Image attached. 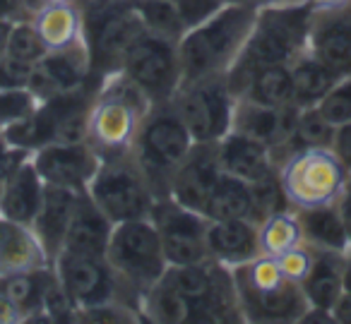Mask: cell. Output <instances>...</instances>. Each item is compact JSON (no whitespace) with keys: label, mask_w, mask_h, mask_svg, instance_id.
<instances>
[{"label":"cell","mask_w":351,"mask_h":324,"mask_svg":"<svg viewBox=\"0 0 351 324\" xmlns=\"http://www.w3.org/2000/svg\"><path fill=\"white\" fill-rule=\"evenodd\" d=\"M258 10L239 3H224L210 17L193 25L178 41L183 82L205 77H226L239 60Z\"/></svg>","instance_id":"2"},{"label":"cell","mask_w":351,"mask_h":324,"mask_svg":"<svg viewBox=\"0 0 351 324\" xmlns=\"http://www.w3.org/2000/svg\"><path fill=\"white\" fill-rule=\"evenodd\" d=\"M161 238V247L171 266L200 264L210 260L207 250V219L183 207L173 197H161L149 212Z\"/></svg>","instance_id":"12"},{"label":"cell","mask_w":351,"mask_h":324,"mask_svg":"<svg viewBox=\"0 0 351 324\" xmlns=\"http://www.w3.org/2000/svg\"><path fill=\"white\" fill-rule=\"evenodd\" d=\"M8 32H10V22H3V20H0V55L5 53V46H8Z\"/></svg>","instance_id":"50"},{"label":"cell","mask_w":351,"mask_h":324,"mask_svg":"<svg viewBox=\"0 0 351 324\" xmlns=\"http://www.w3.org/2000/svg\"><path fill=\"white\" fill-rule=\"evenodd\" d=\"M250 195H253V221L260 223L265 216L274 212H282V209H291L284 197V190L279 185V175L272 173L267 178L258 180V183H250Z\"/></svg>","instance_id":"37"},{"label":"cell","mask_w":351,"mask_h":324,"mask_svg":"<svg viewBox=\"0 0 351 324\" xmlns=\"http://www.w3.org/2000/svg\"><path fill=\"white\" fill-rule=\"evenodd\" d=\"M296 106H265V103L250 101V99H239L231 130L269 147L279 169L282 161L291 154L289 142H291L293 125H296Z\"/></svg>","instance_id":"15"},{"label":"cell","mask_w":351,"mask_h":324,"mask_svg":"<svg viewBox=\"0 0 351 324\" xmlns=\"http://www.w3.org/2000/svg\"><path fill=\"white\" fill-rule=\"evenodd\" d=\"M176 3L181 8L183 20H186L188 29H191L193 25H197V22H202L205 17H210L219 5H224L226 0H176Z\"/></svg>","instance_id":"42"},{"label":"cell","mask_w":351,"mask_h":324,"mask_svg":"<svg viewBox=\"0 0 351 324\" xmlns=\"http://www.w3.org/2000/svg\"><path fill=\"white\" fill-rule=\"evenodd\" d=\"M337 127H332L325 118L317 113V108H298L293 135L289 142V151L303 149V147H332Z\"/></svg>","instance_id":"34"},{"label":"cell","mask_w":351,"mask_h":324,"mask_svg":"<svg viewBox=\"0 0 351 324\" xmlns=\"http://www.w3.org/2000/svg\"><path fill=\"white\" fill-rule=\"evenodd\" d=\"M207 250L210 260L234 266L245 264L260 255L258 223L250 219H219L207 223Z\"/></svg>","instance_id":"21"},{"label":"cell","mask_w":351,"mask_h":324,"mask_svg":"<svg viewBox=\"0 0 351 324\" xmlns=\"http://www.w3.org/2000/svg\"><path fill=\"white\" fill-rule=\"evenodd\" d=\"M27 156H29V151L17 149V147L8 145V142L0 137V192H3V188H5V183L12 175V171H15L17 166L27 159Z\"/></svg>","instance_id":"43"},{"label":"cell","mask_w":351,"mask_h":324,"mask_svg":"<svg viewBox=\"0 0 351 324\" xmlns=\"http://www.w3.org/2000/svg\"><path fill=\"white\" fill-rule=\"evenodd\" d=\"M221 175H224V169L217 154V142H195L176 171L169 197L205 216V207L215 188L219 185Z\"/></svg>","instance_id":"16"},{"label":"cell","mask_w":351,"mask_h":324,"mask_svg":"<svg viewBox=\"0 0 351 324\" xmlns=\"http://www.w3.org/2000/svg\"><path fill=\"white\" fill-rule=\"evenodd\" d=\"M44 190H46L44 180L36 173L32 159L27 156L12 171L5 188L0 192V216L32 226V221H34L36 212L41 207V199H44Z\"/></svg>","instance_id":"25"},{"label":"cell","mask_w":351,"mask_h":324,"mask_svg":"<svg viewBox=\"0 0 351 324\" xmlns=\"http://www.w3.org/2000/svg\"><path fill=\"white\" fill-rule=\"evenodd\" d=\"M301 242H303V231H301V221H298L296 209L274 212L258 223L260 255L279 257L291 250V247L301 245Z\"/></svg>","instance_id":"30"},{"label":"cell","mask_w":351,"mask_h":324,"mask_svg":"<svg viewBox=\"0 0 351 324\" xmlns=\"http://www.w3.org/2000/svg\"><path fill=\"white\" fill-rule=\"evenodd\" d=\"M106 262L116 276L118 300L140 314V298L169 269L161 238L149 216L113 223ZM142 319V317H140Z\"/></svg>","instance_id":"3"},{"label":"cell","mask_w":351,"mask_h":324,"mask_svg":"<svg viewBox=\"0 0 351 324\" xmlns=\"http://www.w3.org/2000/svg\"><path fill=\"white\" fill-rule=\"evenodd\" d=\"M344 290L351 293V247L346 250V260H344Z\"/></svg>","instance_id":"49"},{"label":"cell","mask_w":351,"mask_h":324,"mask_svg":"<svg viewBox=\"0 0 351 324\" xmlns=\"http://www.w3.org/2000/svg\"><path fill=\"white\" fill-rule=\"evenodd\" d=\"M226 3H239V5H248L253 10H263L269 5H284V3H298V0H226Z\"/></svg>","instance_id":"48"},{"label":"cell","mask_w":351,"mask_h":324,"mask_svg":"<svg viewBox=\"0 0 351 324\" xmlns=\"http://www.w3.org/2000/svg\"><path fill=\"white\" fill-rule=\"evenodd\" d=\"M349 169L332 147H303L282 161L277 175L291 209L337 202Z\"/></svg>","instance_id":"8"},{"label":"cell","mask_w":351,"mask_h":324,"mask_svg":"<svg viewBox=\"0 0 351 324\" xmlns=\"http://www.w3.org/2000/svg\"><path fill=\"white\" fill-rule=\"evenodd\" d=\"M12 322H22V317L15 305H12V300L8 298L5 288H3V281H0V324H12Z\"/></svg>","instance_id":"46"},{"label":"cell","mask_w":351,"mask_h":324,"mask_svg":"<svg viewBox=\"0 0 351 324\" xmlns=\"http://www.w3.org/2000/svg\"><path fill=\"white\" fill-rule=\"evenodd\" d=\"M149 108V99L125 75H108L99 82L94 94L84 142L97 151L99 159L128 154Z\"/></svg>","instance_id":"4"},{"label":"cell","mask_w":351,"mask_h":324,"mask_svg":"<svg viewBox=\"0 0 351 324\" xmlns=\"http://www.w3.org/2000/svg\"><path fill=\"white\" fill-rule=\"evenodd\" d=\"M337 207H339L341 221H344L346 238H349V247H351V169H349V173H346L344 185H341L339 197H337Z\"/></svg>","instance_id":"45"},{"label":"cell","mask_w":351,"mask_h":324,"mask_svg":"<svg viewBox=\"0 0 351 324\" xmlns=\"http://www.w3.org/2000/svg\"><path fill=\"white\" fill-rule=\"evenodd\" d=\"M239 99H250V101L265 103V106H293L291 73H289V68L260 70Z\"/></svg>","instance_id":"33"},{"label":"cell","mask_w":351,"mask_h":324,"mask_svg":"<svg viewBox=\"0 0 351 324\" xmlns=\"http://www.w3.org/2000/svg\"><path fill=\"white\" fill-rule=\"evenodd\" d=\"M311 20L313 10L303 0L258 10L253 32H250L239 60L226 75L236 99L245 92L248 82L260 70L291 68L306 53L308 36H311Z\"/></svg>","instance_id":"1"},{"label":"cell","mask_w":351,"mask_h":324,"mask_svg":"<svg viewBox=\"0 0 351 324\" xmlns=\"http://www.w3.org/2000/svg\"><path fill=\"white\" fill-rule=\"evenodd\" d=\"M313 12L315 10H335V8H346L351 5V0H303Z\"/></svg>","instance_id":"47"},{"label":"cell","mask_w":351,"mask_h":324,"mask_svg":"<svg viewBox=\"0 0 351 324\" xmlns=\"http://www.w3.org/2000/svg\"><path fill=\"white\" fill-rule=\"evenodd\" d=\"M291 73V103L296 108H313L320 103V99L330 92L337 77L311 53H303L296 63L289 68Z\"/></svg>","instance_id":"29"},{"label":"cell","mask_w":351,"mask_h":324,"mask_svg":"<svg viewBox=\"0 0 351 324\" xmlns=\"http://www.w3.org/2000/svg\"><path fill=\"white\" fill-rule=\"evenodd\" d=\"M5 53L15 55L20 60H27V63H39L49 51H46L41 36L36 34L34 25L29 22H12L10 32H8V46Z\"/></svg>","instance_id":"35"},{"label":"cell","mask_w":351,"mask_h":324,"mask_svg":"<svg viewBox=\"0 0 351 324\" xmlns=\"http://www.w3.org/2000/svg\"><path fill=\"white\" fill-rule=\"evenodd\" d=\"M193 145L195 140L171 103H156L147 111L130 154L142 169L156 199L171 195L176 171L193 149Z\"/></svg>","instance_id":"6"},{"label":"cell","mask_w":351,"mask_h":324,"mask_svg":"<svg viewBox=\"0 0 351 324\" xmlns=\"http://www.w3.org/2000/svg\"><path fill=\"white\" fill-rule=\"evenodd\" d=\"M315 108L332 127H341L351 123V75L337 79Z\"/></svg>","instance_id":"36"},{"label":"cell","mask_w":351,"mask_h":324,"mask_svg":"<svg viewBox=\"0 0 351 324\" xmlns=\"http://www.w3.org/2000/svg\"><path fill=\"white\" fill-rule=\"evenodd\" d=\"M84 44L94 82L121 73L130 49L147 34L132 0H84Z\"/></svg>","instance_id":"7"},{"label":"cell","mask_w":351,"mask_h":324,"mask_svg":"<svg viewBox=\"0 0 351 324\" xmlns=\"http://www.w3.org/2000/svg\"><path fill=\"white\" fill-rule=\"evenodd\" d=\"M34 65L10 53L0 55V89H29Z\"/></svg>","instance_id":"40"},{"label":"cell","mask_w":351,"mask_h":324,"mask_svg":"<svg viewBox=\"0 0 351 324\" xmlns=\"http://www.w3.org/2000/svg\"><path fill=\"white\" fill-rule=\"evenodd\" d=\"M39 103L29 89H0V132L29 118Z\"/></svg>","instance_id":"38"},{"label":"cell","mask_w":351,"mask_h":324,"mask_svg":"<svg viewBox=\"0 0 351 324\" xmlns=\"http://www.w3.org/2000/svg\"><path fill=\"white\" fill-rule=\"evenodd\" d=\"M121 73L149 99L152 106L171 103L183 84L178 44L147 32L125 55Z\"/></svg>","instance_id":"11"},{"label":"cell","mask_w":351,"mask_h":324,"mask_svg":"<svg viewBox=\"0 0 351 324\" xmlns=\"http://www.w3.org/2000/svg\"><path fill=\"white\" fill-rule=\"evenodd\" d=\"M308 53L337 79L351 75V5L315 10L311 20Z\"/></svg>","instance_id":"18"},{"label":"cell","mask_w":351,"mask_h":324,"mask_svg":"<svg viewBox=\"0 0 351 324\" xmlns=\"http://www.w3.org/2000/svg\"><path fill=\"white\" fill-rule=\"evenodd\" d=\"M44 185L63 188L70 192H87L99 169V154L87 142H53L29 154Z\"/></svg>","instance_id":"14"},{"label":"cell","mask_w":351,"mask_h":324,"mask_svg":"<svg viewBox=\"0 0 351 324\" xmlns=\"http://www.w3.org/2000/svg\"><path fill=\"white\" fill-rule=\"evenodd\" d=\"M243 322H303L311 310L301 284L279 271L274 257L258 255L231 269Z\"/></svg>","instance_id":"5"},{"label":"cell","mask_w":351,"mask_h":324,"mask_svg":"<svg viewBox=\"0 0 351 324\" xmlns=\"http://www.w3.org/2000/svg\"><path fill=\"white\" fill-rule=\"evenodd\" d=\"M60 288L70 298L80 314L99 305L118 300V286L106 257L82 255V252L60 250L51 262Z\"/></svg>","instance_id":"13"},{"label":"cell","mask_w":351,"mask_h":324,"mask_svg":"<svg viewBox=\"0 0 351 324\" xmlns=\"http://www.w3.org/2000/svg\"><path fill=\"white\" fill-rule=\"evenodd\" d=\"M298 221H301L303 242L313 250H332L346 252L349 250V238L341 221V214L337 202L322 204V207L298 209Z\"/></svg>","instance_id":"27"},{"label":"cell","mask_w":351,"mask_h":324,"mask_svg":"<svg viewBox=\"0 0 351 324\" xmlns=\"http://www.w3.org/2000/svg\"><path fill=\"white\" fill-rule=\"evenodd\" d=\"M63 3H84V0H41V5H63Z\"/></svg>","instance_id":"51"},{"label":"cell","mask_w":351,"mask_h":324,"mask_svg":"<svg viewBox=\"0 0 351 324\" xmlns=\"http://www.w3.org/2000/svg\"><path fill=\"white\" fill-rule=\"evenodd\" d=\"M41 8V0H0V20L3 22H29Z\"/></svg>","instance_id":"41"},{"label":"cell","mask_w":351,"mask_h":324,"mask_svg":"<svg viewBox=\"0 0 351 324\" xmlns=\"http://www.w3.org/2000/svg\"><path fill=\"white\" fill-rule=\"evenodd\" d=\"M89 82H94L92 60H89L87 44L80 41L70 49L49 51L39 63H34L29 92L39 101H46V99L84 87Z\"/></svg>","instance_id":"17"},{"label":"cell","mask_w":351,"mask_h":324,"mask_svg":"<svg viewBox=\"0 0 351 324\" xmlns=\"http://www.w3.org/2000/svg\"><path fill=\"white\" fill-rule=\"evenodd\" d=\"M332 149H335V154L339 156L341 161H344L346 169H351V123L337 127L335 142H332Z\"/></svg>","instance_id":"44"},{"label":"cell","mask_w":351,"mask_h":324,"mask_svg":"<svg viewBox=\"0 0 351 324\" xmlns=\"http://www.w3.org/2000/svg\"><path fill=\"white\" fill-rule=\"evenodd\" d=\"M313 260H315V250H313L311 245H306V242L291 247V250L284 252V255L274 257L279 271H282L289 281H296V284H301L308 276V271H311V266H313Z\"/></svg>","instance_id":"39"},{"label":"cell","mask_w":351,"mask_h":324,"mask_svg":"<svg viewBox=\"0 0 351 324\" xmlns=\"http://www.w3.org/2000/svg\"><path fill=\"white\" fill-rule=\"evenodd\" d=\"M77 197H80L77 192L46 185L44 199H41V207L36 212L34 221H32V228H34L49 262H53L60 255V250H63V242L65 236H68L70 221H73Z\"/></svg>","instance_id":"23"},{"label":"cell","mask_w":351,"mask_h":324,"mask_svg":"<svg viewBox=\"0 0 351 324\" xmlns=\"http://www.w3.org/2000/svg\"><path fill=\"white\" fill-rule=\"evenodd\" d=\"M140 317L142 322H195V305L166 276H161L142 293Z\"/></svg>","instance_id":"28"},{"label":"cell","mask_w":351,"mask_h":324,"mask_svg":"<svg viewBox=\"0 0 351 324\" xmlns=\"http://www.w3.org/2000/svg\"><path fill=\"white\" fill-rule=\"evenodd\" d=\"M132 5L149 34L178 44L188 32V25L176 0H132Z\"/></svg>","instance_id":"32"},{"label":"cell","mask_w":351,"mask_h":324,"mask_svg":"<svg viewBox=\"0 0 351 324\" xmlns=\"http://www.w3.org/2000/svg\"><path fill=\"white\" fill-rule=\"evenodd\" d=\"M111 231H113V221L89 199L87 192H82L77 197V204H75L73 221H70L63 250L106 257Z\"/></svg>","instance_id":"24"},{"label":"cell","mask_w":351,"mask_h":324,"mask_svg":"<svg viewBox=\"0 0 351 324\" xmlns=\"http://www.w3.org/2000/svg\"><path fill=\"white\" fill-rule=\"evenodd\" d=\"M51 266L34 228L0 216V279Z\"/></svg>","instance_id":"22"},{"label":"cell","mask_w":351,"mask_h":324,"mask_svg":"<svg viewBox=\"0 0 351 324\" xmlns=\"http://www.w3.org/2000/svg\"><path fill=\"white\" fill-rule=\"evenodd\" d=\"M344 260L346 252L315 250L311 271L301 281V290L311 305L303 322H332V308L344 293Z\"/></svg>","instance_id":"19"},{"label":"cell","mask_w":351,"mask_h":324,"mask_svg":"<svg viewBox=\"0 0 351 324\" xmlns=\"http://www.w3.org/2000/svg\"><path fill=\"white\" fill-rule=\"evenodd\" d=\"M217 154H219V164L226 173L248 185L279 171L269 147L250 140V137L241 135L236 130H229L217 142Z\"/></svg>","instance_id":"20"},{"label":"cell","mask_w":351,"mask_h":324,"mask_svg":"<svg viewBox=\"0 0 351 324\" xmlns=\"http://www.w3.org/2000/svg\"><path fill=\"white\" fill-rule=\"evenodd\" d=\"M87 195L113 223L149 216L156 202L145 173L130 151L99 161Z\"/></svg>","instance_id":"9"},{"label":"cell","mask_w":351,"mask_h":324,"mask_svg":"<svg viewBox=\"0 0 351 324\" xmlns=\"http://www.w3.org/2000/svg\"><path fill=\"white\" fill-rule=\"evenodd\" d=\"M207 221H219V219H250L253 221V195L250 185L234 178L224 171L219 185L212 192L210 202L205 207Z\"/></svg>","instance_id":"31"},{"label":"cell","mask_w":351,"mask_h":324,"mask_svg":"<svg viewBox=\"0 0 351 324\" xmlns=\"http://www.w3.org/2000/svg\"><path fill=\"white\" fill-rule=\"evenodd\" d=\"M236 94L226 77H205L183 82L171 99L195 142H219L231 130L236 111Z\"/></svg>","instance_id":"10"},{"label":"cell","mask_w":351,"mask_h":324,"mask_svg":"<svg viewBox=\"0 0 351 324\" xmlns=\"http://www.w3.org/2000/svg\"><path fill=\"white\" fill-rule=\"evenodd\" d=\"M32 25L44 41L46 51H63L84 41L82 3L41 5L36 15L32 17Z\"/></svg>","instance_id":"26"}]
</instances>
